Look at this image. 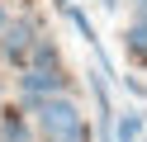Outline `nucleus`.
Masks as SVG:
<instances>
[{"instance_id": "nucleus-6", "label": "nucleus", "mask_w": 147, "mask_h": 142, "mask_svg": "<svg viewBox=\"0 0 147 142\" xmlns=\"http://www.w3.org/2000/svg\"><path fill=\"white\" fill-rule=\"evenodd\" d=\"M0 142H29L24 123H19V118H5V123H0Z\"/></svg>"}, {"instance_id": "nucleus-5", "label": "nucleus", "mask_w": 147, "mask_h": 142, "mask_svg": "<svg viewBox=\"0 0 147 142\" xmlns=\"http://www.w3.org/2000/svg\"><path fill=\"white\" fill-rule=\"evenodd\" d=\"M123 38H128V47H133V52H138V57H147V14H138V24H133V28H128V33H123Z\"/></svg>"}, {"instance_id": "nucleus-2", "label": "nucleus", "mask_w": 147, "mask_h": 142, "mask_svg": "<svg viewBox=\"0 0 147 142\" xmlns=\"http://www.w3.org/2000/svg\"><path fill=\"white\" fill-rule=\"evenodd\" d=\"M62 90H67V76H62V71H38V66H29V71L19 76V95L29 104L52 100V95H62Z\"/></svg>"}, {"instance_id": "nucleus-7", "label": "nucleus", "mask_w": 147, "mask_h": 142, "mask_svg": "<svg viewBox=\"0 0 147 142\" xmlns=\"http://www.w3.org/2000/svg\"><path fill=\"white\" fill-rule=\"evenodd\" d=\"M57 9H62V14H67V9H71V0H57Z\"/></svg>"}, {"instance_id": "nucleus-10", "label": "nucleus", "mask_w": 147, "mask_h": 142, "mask_svg": "<svg viewBox=\"0 0 147 142\" xmlns=\"http://www.w3.org/2000/svg\"><path fill=\"white\" fill-rule=\"evenodd\" d=\"M71 142H86V137H71Z\"/></svg>"}, {"instance_id": "nucleus-3", "label": "nucleus", "mask_w": 147, "mask_h": 142, "mask_svg": "<svg viewBox=\"0 0 147 142\" xmlns=\"http://www.w3.org/2000/svg\"><path fill=\"white\" fill-rule=\"evenodd\" d=\"M0 33H5V38H0L5 57H24L33 43H38V33H33V24H29V19H14V24H5Z\"/></svg>"}, {"instance_id": "nucleus-8", "label": "nucleus", "mask_w": 147, "mask_h": 142, "mask_svg": "<svg viewBox=\"0 0 147 142\" xmlns=\"http://www.w3.org/2000/svg\"><path fill=\"white\" fill-rule=\"evenodd\" d=\"M138 9H142V14H147V0H138Z\"/></svg>"}, {"instance_id": "nucleus-9", "label": "nucleus", "mask_w": 147, "mask_h": 142, "mask_svg": "<svg viewBox=\"0 0 147 142\" xmlns=\"http://www.w3.org/2000/svg\"><path fill=\"white\" fill-rule=\"evenodd\" d=\"M0 28H5V9H0Z\"/></svg>"}, {"instance_id": "nucleus-4", "label": "nucleus", "mask_w": 147, "mask_h": 142, "mask_svg": "<svg viewBox=\"0 0 147 142\" xmlns=\"http://www.w3.org/2000/svg\"><path fill=\"white\" fill-rule=\"evenodd\" d=\"M138 133H142V114H119L114 118V137L119 142H138Z\"/></svg>"}, {"instance_id": "nucleus-1", "label": "nucleus", "mask_w": 147, "mask_h": 142, "mask_svg": "<svg viewBox=\"0 0 147 142\" xmlns=\"http://www.w3.org/2000/svg\"><path fill=\"white\" fill-rule=\"evenodd\" d=\"M38 114V128L48 142H71V137H86V123H81V109L67 100V95H52V100H38L33 104Z\"/></svg>"}]
</instances>
